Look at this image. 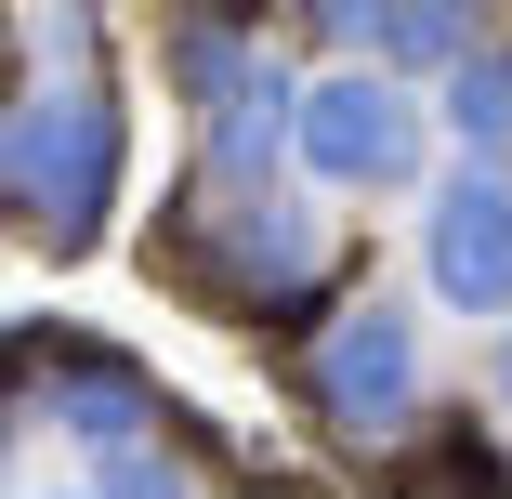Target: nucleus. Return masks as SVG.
Wrapping results in <instances>:
<instances>
[{"label": "nucleus", "mask_w": 512, "mask_h": 499, "mask_svg": "<svg viewBox=\"0 0 512 499\" xmlns=\"http://www.w3.org/2000/svg\"><path fill=\"white\" fill-rule=\"evenodd\" d=\"M434 276H447V303H473V316H499V303H512V197H499V184H447Z\"/></svg>", "instance_id": "nucleus-1"}, {"label": "nucleus", "mask_w": 512, "mask_h": 499, "mask_svg": "<svg viewBox=\"0 0 512 499\" xmlns=\"http://www.w3.org/2000/svg\"><path fill=\"white\" fill-rule=\"evenodd\" d=\"M394 145H407V119H394L381 79H329L316 92V158L329 171H394Z\"/></svg>", "instance_id": "nucleus-2"}]
</instances>
